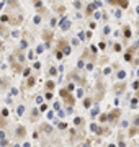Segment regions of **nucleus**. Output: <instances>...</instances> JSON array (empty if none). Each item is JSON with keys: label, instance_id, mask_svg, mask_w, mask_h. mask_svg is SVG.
<instances>
[{"label": "nucleus", "instance_id": "f257e3e1", "mask_svg": "<svg viewBox=\"0 0 139 147\" xmlns=\"http://www.w3.org/2000/svg\"><path fill=\"white\" fill-rule=\"evenodd\" d=\"M61 97L65 98V101H67L69 105H74V98H72L69 93H67V90H61Z\"/></svg>", "mask_w": 139, "mask_h": 147}, {"label": "nucleus", "instance_id": "f03ea898", "mask_svg": "<svg viewBox=\"0 0 139 147\" xmlns=\"http://www.w3.org/2000/svg\"><path fill=\"white\" fill-rule=\"evenodd\" d=\"M25 134H26V129H25L23 126H20V127H18V136H20V137H23Z\"/></svg>", "mask_w": 139, "mask_h": 147}, {"label": "nucleus", "instance_id": "7ed1b4c3", "mask_svg": "<svg viewBox=\"0 0 139 147\" xmlns=\"http://www.w3.org/2000/svg\"><path fill=\"white\" fill-rule=\"evenodd\" d=\"M124 36H126V38H129V36H131V29H129V28H126V29H124Z\"/></svg>", "mask_w": 139, "mask_h": 147}, {"label": "nucleus", "instance_id": "20e7f679", "mask_svg": "<svg viewBox=\"0 0 139 147\" xmlns=\"http://www.w3.org/2000/svg\"><path fill=\"white\" fill-rule=\"evenodd\" d=\"M84 105H85V108H88V106L92 105V101H90V100H85V103H84Z\"/></svg>", "mask_w": 139, "mask_h": 147}, {"label": "nucleus", "instance_id": "39448f33", "mask_svg": "<svg viewBox=\"0 0 139 147\" xmlns=\"http://www.w3.org/2000/svg\"><path fill=\"white\" fill-rule=\"evenodd\" d=\"M23 111H25V108H23V106H20V108H18V114H23Z\"/></svg>", "mask_w": 139, "mask_h": 147}, {"label": "nucleus", "instance_id": "423d86ee", "mask_svg": "<svg viewBox=\"0 0 139 147\" xmlns=\"http://www.w3.org/2000/svg\"><path fill=\"white\" fill-rule=\"evenodd\" d=\"M110 147H116V146H115V144H111V146H110Z\"/></svg>", "mask_w": 139, "mask_h": 147}]
</instances>
